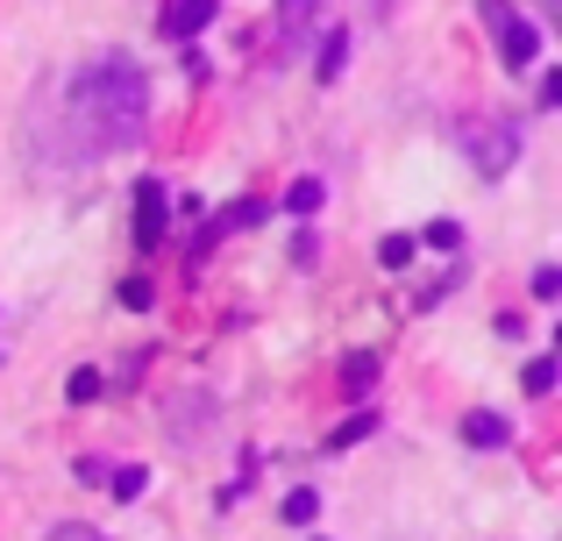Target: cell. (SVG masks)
<instances>
[{
    "instance_id": "1",
    "label": "cell",
    "mask_w": 562,
    "mask_h": 541,
    "mask_svg": "<svg viewBox=\"0 0 562 541\" xmlns=\"http://www.w3.org/2000/svg\"><path fill=\"white\" fill-rule=\"evenodd\" d=\"M79 108L100 122L108 150H128V143H143V122H150V79L136 57H100L79 79Z\"/></svg>"
},
{
    "instance_id": "2",
    "label": "cell",
    "mask_w": 562,
    "mask_h": 541,
    "mask_svg": "<svg viewBox=\"0 0 562 541\" xmlns=\"http://www.w3.org/2000/svg\"><path fill=\"white\" fill-rule=\"evenodd\" d=\"M456 143L470 150L477 179H506V171L520 165V128H513V122H492V114H470V122L456 128Z\"/></svg>"
},
{
    "instance_id": "3",
    "label": "cell",
    "mask_w": 562,
    "mask_h": 541,
    "mask_svg": "<svg viewBox=\"0 0 562 541\" xmlns=\"http://www.w3.org/2000/svg\"><path fill=\"white\" fill-rule=\"evenodd\" d=\"M484 22H492V36H498V57H506V71H527L541 57V29L527 22L513 0H484Z\"/></svg>"
},
{
    "instance_id": "4",
    "label": "cell",
    "mask_w": 562,
    "mask_h": 541,
    "mask_svg": "<svg viewBox=\"0 0 562 541\" xmlns=\"http://www.w3.org/2000/svg\"><path fill=\"white\" fill-rule=\"evenodd\" d=\"M165 228H171V193H165V179H143L136 185V243H143V250H157Z\"/></svg>"
},
{
    "instance_id": "5",
    "label": "cell",
    "mask_w": 562,
    "mask_h": 541,
    "mask_svg": "<svg viewBox=\"0 0 562 541\" xmlns=\"http://www.w3.org/2000/svg\"><path fill=\"white\" fill-rule=\"evenodd\" d=\"M214 14H221V0H165V22L157 29H165V36H200Z\"/></svg>"
},
{
    "instance_id": "6",
    "label": "cell",
    "mask_w": 562,
    "mask_h": 541,
    "mask_svg": "<svg viewBox=\"0 0 562 541\" xmlns=\"http://www.w3.org/2000/svg\"><path fill=\"white\" fill-rule=\"evenodd\" d=\"M463 442H470V449H506V442H513L506 414H492V406H477V414H463Z\"/></svg>"
},
{
    "instance_id": "7",
    "label": "cell",
    "mask_w": 562,
    "mask_h": 541,
    "mask_svg": "<svg viewBox=\"0 0 562 541\" xmlns=\"http://www.w3.org/2000/svg\"><path fill=\"white\" fill-rule=\"evenodd\" d=\"M263 214H271V207H263V200H235V207H221L214 222H206V236H228V228H257Z\"/></svg>"
},
{
    "instance_id": "8",
    "label": "cell",
    "mask_w": 562,
    "mask_h": 541,
    "mask_svg": "<svg viewBox=\"0 0 562 541\" xmlns=\"http://www.w3.org/2000/svg\"><path fill=\"white\" fill-rule=\"evenodd\" d=\"M278 514H285V528H314V520H321V492H285V506H278Z\"/></svg>"
},
{
    "instance_id": "9",
    "label": "cell",
    "mask_w": 562,
    "mask_h": 541,
    "mask_svg": "<svg viewBox=\"0 0 562 541\" xmlns=\"http://www.w3.org/2000/svg\"><path fill=\"white\" fill-rule=\"evenodd\" d=\"M363 435H378V414H371V406H363V414H349V420H342V428H335V435H328V457H335V449H357V442H363Z\"/></svg>"
},
{
    "instance_id": "10",
    "label": "cell",
    "mask_w": 562,
    "mask_h": 541,
    "mask_svg": "<svg viewBox=\"0 0 562 541\" xmlns=\"http://www.w3.org/2000/svg\"><path fill=\"white\" fill-rule=\"evenodd\" d=\"M342 57H349V29L321 36V86H335V79H342Z\"/></svg>"
},
{
    "instance_id": "11",
    "label": "cell",
    "mask_w": 562,
    "mask_h": 541,
    "mask_svg": "<svg viewBox=\"0 0 562 541\" xmlns=\"http://www.w3.org/2000/svg\"><path fill=\"white\" fill-rule=\"evenodd\" d=\"M413 243H427V250H449V257H456V250H463V222H449V214H441V222H427Z\"/></svg>"
},
{
    "instance_id": "12",
    "label": "cell",
    "mask_w": 562,
    "mask_h": 541,
    "mask_svg": "<svg viewBox=\"0 0 562 541\" xmlns=\"http://www.w3.org/2000/svg\"><path fill=\"white\" fill-rule=\"evenodd\" d=\"M520 392H527V399H549V392H555V357H535V363H527V371H520Z\"/></svg>"
},
{
    "instance_id": "13",
    "label": "cell",
    "mask_w": 562,
    "mask_h": 541,
    "mask_svg": "<svg viewBox=\"0 0 562 541\" xmlns=\"http://www.w3.org/2000/svg\"><path fill=\"white\" fill-rule=\"evenodd\" d=\"M321 200H328V185H321V179H292V185H285V207H292V214H314Z\"/></svg>"
},
{
    "instance_id": "14",
    "label": "cell",
    "mask_w": 562,
    "mask_h": 541,
    "mask_svg": "<svg viewBox=\"0 0 562 541\" xmlns=\"http://www.w3.org/2000/svg\"><path fill=\"white\" fill-rule=\"evenodd\" d=\"M413 250H420V243H413V236H398V228H392V236L378 243V264H384V271H406V264H413Z\"/></svg>"
},
{
    "instance_id": "15",
    "label": "cell",
    "mask_w": 562,
    "mask_h": 541,
    "mask_svg": "<svg viewBox=\"0 0 562 541\" xmlns=\"http://www.w3.org/2000/svg\"><path fill=\"white\" fill-rule=\"evenodd\" d=\"M65 399H71V406H93V399H100V371H93V363H79V371L65 377Z\"/></svg>"
},
{
    "instance_id": "16",
    "label": "cell",
    "mask_w": 562,
    "mask_h": 541,
    "mask_svg": "<svg viewBox=\"0 0 562 541\" xmlns=\"http://www.w3.org/2000/svg\"><path fill=\"white\" fill-rule=\"evenodd\" d=\"M314 8H321V0H278V29H285V36H300V29L314 22Z\"/></svg>"
},
{
    "instance_id": "17",
    "label": "cell",
    "mask_w": 562,
    "mask_h": 541,
    "mask_svg": "<svg viewBox=\"0 0 562 541\" xmlns=\"http://www.w3.org/2000/svg\"><path fill=\"white\" fill-rule=\"evenodd\" d=\"M108 485H114V499H143V485H150V471H143V463H122V471H114Z\"/></svg>"
},
{
    "instance_id": "18",
    "label": "cell",
    "mask_w": 562,
    "mask_h": 541,
    "mask_svg": "<svg viewBox=\"0 0 562 541\" xmlns=\"http://www.w3.org/2000/svg\"><path fill=\"white\" fill-rule=\"evenodd\" d=\"M342 377H349V392H371V377H378V357H371V349H357V357L342 363Z\"/></svg>"
},
{
    "instance_id": "19",
    "label": "cell",
    "mask_w": 562,
    "mask_h": 541,
    "mask_svg": "<svg viewBox=\"0 0 562 541\" xmlns=\"http://www.w3.org/2000/svg\"><path fill=\"white\" fill-rule=\"evenodd\" d=\"M535 300H541V306L562 300V271H555V264H541V271H535Z\"/></svg>"
},
{
    "instance_id": "20",
    "label": "cell",
    "mask_w": 562,
    "mask_h": 541,
    "mask_svg": "<svg viewBox=\"0 0 562 541\" xmlns=\"http://www.w3.org/2000/svg\"><path fill=\"white\" fill-rule=\"evenodd\" d=\"M150 300H157V285H150V278H128V285H122V306H136V314H143Z\"/></svg>"
},
{
    "instance_id": "21",
    "label": "cell",
    "mask_w": 562,
    "mask_h": 541,
    "mask_svg": "<svg viewBox=\"0 0 562 541\" xmlns=\"http://www.w3.org/2000/svg\"><path fill=\"white\" fill-rule=\"evenodd\" d=\"M79 485H108V463H100V457H79Z\"/></svg>"
}]
</instances>
